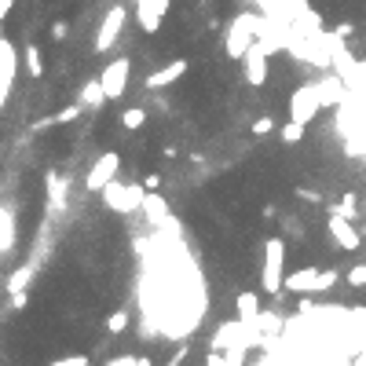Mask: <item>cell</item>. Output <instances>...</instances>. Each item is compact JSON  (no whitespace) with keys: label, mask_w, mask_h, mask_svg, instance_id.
I'll use <instances>...</instances> for the list:
<instances>
[{"label":"cell","mask_w":366,"mask_h":366,"mask_svg":"<svg viewBox=\"0 0 366 366\" xmlns=\"http://www.w3.org/2000/svg\"><path fill=\"white\" fill-rule=\"evenodd\" d=\"M261 286H264L268 297H282V290H286V239H268L264 242Z\"/></svg>","instance_id":"6da1fadb"},{"label":"cell","mask_w":366,"mask_h":366,"mask_svg":"<svg viewBox=\"0 0 366 366\" xmlns=\"http://www.w3.org/2000/svg\"><path fill=\"white\" fill-rule=\"evenodd\" d=\"M99 195H103V205L110 212H143L147 187L143 183H118V180H110Z\"/></svg>","instance_id":"7a4b0ae2"},{"label":"cell","mask_w":366,"mask_h":366,"mask_svg":"<svg viewBox=\"0 0 366 366\" xmlns=\"http://www.w3.org/2000/svg\"><path fill=\"white\" fill-rule=\"evenodd\" d=\"M337 271L326 268V271H319V268H300V271H290L286 275V290L290 293H326L337 286Z\"/></svg>","instance_id":"3957f363"},{"label":"cell","mask_w":366,"mask_h":366,"mask_svg":"<svg viewBox=\"0 0 366 366\" xmlns=\"http://www.w3.org/2000/svg\"><path fill=\"white\" fill-rule=\"evenodd\" d=\"M253 18H256V11H242V15L227 26V37H224V52H227V59H246V52L256 45Z\"/></svg>","instance_id":"277c9868"},{"label":"cell","mask_w":366,"mask_h":366,"mask_svg":"<svg viewBox=\"0 0 366 366\" xmlns=\"http://www.w3.org/2000/svg\"><path fill=\"white\" fill-rule=\"evenodd\" d=\"M322 106H326V99H322V88H319V81L315 84H304V88H297L293 96H290V118L293 121H311Z\"/></svg>","instance_id":"5b68a950"},{"label":"cell","mask_w":366,"mask_h":366,"mask_svg":"<svg viewBox=\"0 0 366 366\" xmlns=\"http://www.w3.org/2000/svg\"><path fill=\"white\" fill-rule=\"evenodd\" d=\"M125 18H128V11H125L121 4L103 15V26H99V33H96V52H99V55L110 52V48L118 45V37H121V30H125Z\"/></svg>","instance_id":"8992f818"},{"label":"cell","mask_w":366,"mask_h":366,"mask_svg":"<svg viewBox=\"0 0 366 366\" xmlns=\"http://www.w3.org/2000/svg\"><path fill=\"white\" fill-rule=\"evenodd\" d=\"M118 168H121V158L114 154V150H106V154H99L88 168V176H84V187L88 190H103L110 180H118Z\"/></svg>","instance_id":"52a82bcc"},{"label":"cell","mask_w":366,"mask_h":366,"mask_svg":"<svg viewBox=\"0 0 366 366\" xmlns=\"http://www.w3.org/2000/svg\"><path fill=\"white\" fill-rule=\"evenodd\" d=\"M326 231H330V239L337 242V249H359L362 239H359V231L352 227V217H344V212L330 209V220H326Z\"/></svg>","instance_id":"ba28073f"},{"label":"cell","mask_w":366,"mask_h":366,"mask_svg":"<svg viewBox=\"0 0 366 366\" xmlns=\"http://www.w3.org/2000/svg\"><path fill=\"white\" fill-rule=\"evenodd\" d=\"M128 74H132V62H128V59H114V62H106V70L99 74L106 96H110V99H121V96H125V88H128Z\"/></svg>","instance_id":"9c48e42d"},{"label":"cell","mask_w":366,"mask_h":366,"mask_svg":"<svg viewBox=\"0 0 366 366\" xmlns=\"http://www.w3.org/2000/svg\"><path fill=\"white\" fill-rule=\"evenodd\" d=\"M15 70H18V55L15 48L0 37V110L8 106V96H11V84H15Z\"/></svg>","instance_id":"30bf717a"},{"label":"cell","mask_w":366,"mask_h":366,"mask_svg":"<svg viewBox=\"0 0 366 366\" xmlns=\"http://www.w3.org/2000/svg\"><path fill=\"white\" fill-rule=\"evenodd\" d=\"M168 11V0H136V18L147 33H158L161 30V18Z\"/></svg>","instance_id":"8fae6325"},{"label":"cell","mask_w":366,"mask_h":366,"mask_svg":"<svg viewBox=\"0 0 366 366\" xmlns=\"http://www.w3.org/2000/svg\"><path fill=\"white\" fill-rule=\"evenodd\" d=\"M268 59H271V55H268L261 45H253V48L246 52L242 62H246V81L253 84V88H261V84L268 81Z\"/></svg>","instance_id":"7c38bea8"},{"label":"cell","mask_w":366,"mask_h":366,"mask_svg":"<svg viewBox=\"0 0 366 366\" xmlns=\"http://www.w3.org/2000/svg\"><path fill=\"white\" fill-rule=\"evenodd\" d=\"M190 70V62L187 59H176V62H165L161 70H154V74H147V88H165V84H176L183 74Z\"/></svg>","instance_id":"4fadbf2b"},{"label":"cell","mask_w":366,"mask_h":366,"mask_svg":"<svg viewBox=\"0 0 366 366\" xmlns=\"http://www.w3.org/2000/svg\"><path fill=\"white\" fill-rule=\"evenodd\" d=\"M143 217L154 224V227H165L172 217H168V205H165V198L158 195V190H147V198H143Z\"/></svg>","instance_id":"5bb4252c"},{"label":"cell","mask_w":366,"mask_h":366,"mask_svg":"<svg viewBox=\"0 0 366 366\" xmlns=\"http://www.w3.org/2000/svg\"><path fill=\"white\" fill-rule=\"evenodd\" d=\"M84 110H103L106 103H110V96H106V88H103V81L96 77V81H84V88H81V99H77Z\"/></svg>","instance_id":"9a60e30c"},{"label":"cell","mask_w":366,"mask_h":366,"mask_svg":"<svg viewBox=\"0 0 366 366\" xmlns=\"http://www.w3.org/2000/svg\"><path fill=\"white\" fill-rule=\"evenodd\" d=\"M81 114H84V106L74 103V106H67V110H55V114H48V118L33 121L30 128H33V132H45V128H52V125H70V121H77Z\"/></svg>","instance_id":"2e32d148"},{"label":"cell","mask_w":366,"mask_h":366,"mask_svg":"<svg viewBox=\"0 0 366 366\" xmlns=\"http://www.w3.org/2000/svg\"><path fill=\"white\" fill-rule=\"evenodd\" d=\"M45 187H48V205L52 209H67V176H59L52 168L45 176Z\"/></svg>","instance_id":"e0dca14e"},{"label":"cell","mask_w":366,"mask_h":366,"mask_svg":"<svg viewBox=\"0 0 366 366\" xmlns=\"http://www.w3.org/2000/svg\"><path fill=\"white\" fill-rule=\"evenodd\" d=\"M239 330H242V319L234 315L231 322H224V326L212 333V352H227L231 344H234V337H239Z\"/></svg>","instance_id":"ac0fdd59"},{"label":"cell","mask_w":366,"mask_h":366,"mask_svg":"<svg viewBox=\"0 0 366 366\" xmlns=\"http://www.w3.org/2000/svg\"><path fill=\"white\" fill-rule=\"evenodd\" d=\"M30 286H33V268H30V264L15 268V271L4 278V290H8V293H23V290H30Z\"/></svg>","instance_id":"d6986e66"},{"label":"cell","mask_w":366,"mask_h":366,"mask_svg":"<svg viewBox=\"0 0 366 366\" xmlns=\"http://www.w3.org/2000/svg\"><path fill=\"white\" fill-rule=\"evenodd\" d=\"M234 308H239L242 322H253V319H261V297H256V293H239Z\"/></svg>","instance_id":"ffe728a7"},{"label":"cell","mask_w":366,"mask_h":366,"mask_svg":"<svg viewBox=\"0 0 366 366\" xmlns=\"http://www.w3.org/2000/svg\"><path fill=\"white\" fill-rule=\"evenodd\" d=\"M23 62H26V74H30V77H45V59H40L37 45H26V52H23Z\"/></svg>","instance_id":"44dd1931"},{"label":"cell","mask_w":366,"mask_h":366,"mask_svg":"<svg viewBox=\"0 0 366 366\" xmlns=\"http://www.w3.org/2000/svg\"><path fill=\"white\" fill-rule=\"evenodd\" d=\"M121 125L128 128V132H136V128L147 125V110H143V106H128V110L121 114Z\"/></svg>","instance_id":"7402d4cb"},{"label":"cell","mask_w":366,"mask_h":366,"mask_svg":"<svg viewBox=\"0 0 366 366\" xmlns=\"http://www.w3.org/2000/svg\"><path fill=\"white\" fill-rule=\"evenodd\" d=\"M278 136H282V143H300V139H304V121H286L282 128H278Z\"/></svg>","instance_id":"603a6c76"},{"label":"cell","mask_w":366,"mask_h":366,"mask_svg":"<svg viewBox=\"0 0 366 366\" xmlns=\"http://www.w3.org/2000/svg\"><path fill=\"white\" fill-rule=\"evenodd\" d=\"M330 209H337V212H344V217H359V198H355V190H344V198H341V205H330Z\"/></svg>","instance_id":"cb8c5ba5"},{"label":"cell","mask_w":366,"mask_h":366,"mask_svg":"<svg viewBox=\"0 0 366 366\" xmlns=\"http://www.w3.org/2000/svg\"><path fill=\"white\" fill-rule=\"evenodd\" d=\"M106 330H110V333H125V330H128V311L118 308L110 319H106Z\"/></svg>","instance_id":"d4e9b609"},{"label":"cell","mask_w":366,"mask_h":366,"mask_svg":"<svg viewBox=\"0 0 366 366\" xmlns=\"http://www.w3.org/2000/svg\"><path fill=\"white\" fill-rule=\"evenodd\" d=\"M344 282H348L352 290H362L366 286V264H355L348 275H344Z\"/></svg>","instance_id":"484cf974"},{"label":"cell","mask_w":366,"mask_h":366,"mask_svg":"<svg viewBox=\"0 0 366 366\" xmlns=\"http://www.w3.org/2000/svg\"><path fill=\"white\" fill-rule=\"evenodd\" d=\"M271 132H275V121H271V118H256V121H253V136H256V139H264V136H271Z\"/></svg>","instance_id":"4316f807"},{"label":"cell","mask_w":366,"mask_h":366,"mask_svg":"<svg viewBox=\"0 0 366 366\" xmlns=\"http://www.w3.org/2000/svg\"><path fill=\"white\" fill-rule=\"evenodd\" d=\"M48 366H88V355H62V359H52Z\"/></svg>","instance_id":"83f0119b"},{"label":"cell","mask_w":366,"mask_h":366,"mask_svg":"<svg viewBox=\"0 0 366 366\" xmlns=\"http://www.w3.org/2000/svg\"><path fill=\"white\" fill-rule=\"evenodd\" d=\"M293 195H297L300 202H311V205H319V202H322V195H319V190H311V187H297Z\"/></svg>","instance_id":"f1b7e54d"},{"label":"cell","mask_w":366,"mask_h":366,"mask_svg":"<svg viewBox=\"0 0 366 366\" xmlns=\"http://www.w3.org/2000/svg\"><path fill=\"white\" fill-rule=\"evenodd\" d=\"M11 300H8V304H11V311H23L26 304H30V290H23V293H8Z\"/></svg>","instance_id":"f546056e"},{"label":"cell","mask_w":366,"mask_h":366,"mask_svg":"<svg viewBox=\"0 0 366 366\" xmlns=\"http://www.w3.org/2000/svg\"><path fill=\"white\" fill-rule=\"evenodd\" d=\"M67 33H70L67 23H52V40H67Z\"/></svg>","instance_id":"4dcf8cb0"},{"label":"cell","mask_w":366,"mask_h":366,"mask_svg":"<svg viewBox=\"0 0 366 366\" xmlns=\"http://www.w3.org/2000/svg\"><path fill=\"white\" fill-rule=\"evenodd\" d=\"M143 187H147V190H158V187H161V176H158V172H147V176H143Z\"/></svg>","instance_id":"1f68e13d"},{"label":"cell","mask_w":366,"mask_h":366,"mask_svg":"<svg viewBox=\"0 0 366 366\" xmlns=\"http://www.w3.org/2000/svg\"><path fill=\"white\" fill-rule=\"evenodd\" d=\"M139 359L136 355H118V359H110V362H106V366H136Z\"/></svg>","instance_id":"d6a6232c"},{"label":"cell","mask_w":366,"mask_h":366,"mask_svg":"<svg viewBox=\"0 0 366 366\" xmlns=\"http://www.w3.org/2000/svg\"><path fill=\"white\" fill-rule=\"evenodd\" d=\"M333 33H337V37L344 40V37H352V33H355V26H352V23H341V26H337Z\"/></svg>","instance_id":"836d02e7"},{"label":"cell","mask_w":366,"mask_h":366,"mask_svg":"<svg viewBox=\"0 0 366 366\" xmlns=\"http://www.w3.org/2000/svg\"><path fill=\"white\" fill-rule=\"evenodd\" d=\"M282 231H286V234H300V224H293V217H286V220H282Z\"/></svg>","instance_id":"e575fe53"},{"label":"cell","mask_w":366,"mask_h":366,"mask_svg":"<svg viewBox=\"0 0 366 366\" xmlns=\"http://www.w3.org/2000/svg\"><path fill=\"white\" fill-rule=\"evenodd\" d=\"M11 4H15V0H0V23H4V18H8V11H11Z\"/></svg>","instance_id":"d590c367"},{"label":"cell","mask_w":366,"mask_h":366,"mask_svg":"<svg viewBox=\"0 0 366 366\" xmlns=\"http://www.w3.org/2000/svg\"><path fill=\"white\" fill-rule=\"evenodd\" d=\"M352 366H366V348H359V352L352 355Z\"/></svg>","instance_id":"8d00e7d4"},{"label":"cell","mask_w":366,"mask_h":366,"mask_svg":"<svg viewBox=\"0 0 366 366\" xmlns=\"http://www.w3.org/2000/svg\"><path fill=\"white\" fill-rule=\"evenodd\" d=\"M136 366H154V362H150V359H139V362H136Z\"/></svg>","instance_id":"74e56055"},{"label":"cell","mask_w":366,"mask_h":366,"mask_svg":"<svg viewBox=\"0 0 366 366\" xmlns=\"http://www.w3.org/2000/svg\"><path fill=\"white\" fill-rule=\"evenodd\" d=\"M362 220H366V205H362Z\"/></svg>","instance_id":"f35d334b"}]
</instances>
